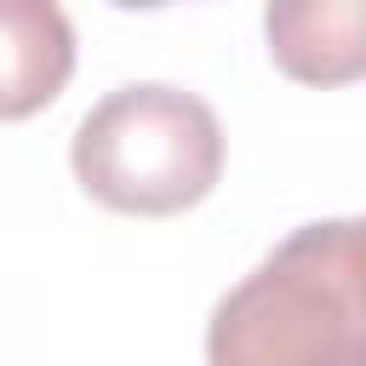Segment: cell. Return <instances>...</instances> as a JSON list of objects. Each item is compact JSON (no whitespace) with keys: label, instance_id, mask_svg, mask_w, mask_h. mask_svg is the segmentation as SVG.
I'll return each mask as SVG.
<instances>
[{"label":"cell","instance_id":"cell-1","mask_svg":"<svg viewBox=\"0 0 366 366\" xmlns=\"http://www.w3.org/2000/svg\"><path fill=\"white\" fill-rule=\"evenodd\" d=\"M206 366H366V217L303 223L229 286Z\"/></svg>","mask_w":366,"mask_h":366},{"label":"cell","instance_id":"cell-2","mask_svg":"<svg viewBox=\"0 0 366 366\" xmlns=\"http://www.w3.org/2000/svg\"><path fill=\"white\" fill-rule=\"evenodd\" d=\"M69 160L92 200L172 217L212 194L223 172V126L206 97L172 80H132L86 109Z\"/></svg>","mask_w":366,"mask_h":366},{"label":"cell","instance_id":"cell-3","mask_svg":"<svg viewBox=\"0 0 366 366\" xmlns=\"http://www.w3.org/2000/svg\"><path fill=\"white\" fill-rule=\"evenodd\" d=\"M269 57L303 86L366 74V0H274L263 11Z\"/></svg>","mask_w":366,"mask_h":366},{"label":"cell","instance_id":"cell-4","mask_svg":"<svg viewBox=\"0 0 366 366\" xmlns=\"http://www.w3.org/2000/svg\"><path fill=\"white\" fill-rule=\"evenodd\" d=\"M74 74V29L51 0H0V120L46 109Z\"/></svg>","mask_w":366,"mask_h":366}]
</instances>
